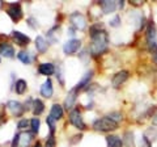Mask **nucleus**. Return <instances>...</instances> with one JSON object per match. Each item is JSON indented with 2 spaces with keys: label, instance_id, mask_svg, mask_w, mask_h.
<instances>
[{
  "label": "nucleus",
  "instance_id": "20",
  "mask_svg": "<svg viewBox=\"0 0 157 147\" xmlns=\"http://www.w3.org/2000/svg\"><path fill=\"white\" fill-rule=\"evenodd\" d=\"M32 106H33V113L36 114V116H39L43 110H45V104H43V102H42L41 100H39V99L33 100Z\"/></svg>",
  "mask_w": 157,
  "mask_h": 147
},
{
  "label": "nucleus",
  "instance_id": "10",
  "mask_svg": "<svg viewBox=\"0 0 157 147\" xmlns=\"http://www.w3.org/2000/svg\"><path fill=\"white\" fill-rule=\"evenodd\" d=\"M12 36H13L14 41H16V43L18 46H28L29 43H30V38H29L28 36H25L24 33L18 32V30H14Z\"/></svg>",
  "mask_w": 157,
  "mask_h": 147
},
{
  "label": "nucleus",
  "instance_id": "29",
  "mask_svg": "<svg viewBox=\"0 0 157 147\" xmlns=\"http://www.w3.org/2000/svg\"><path fill=\"white\" fill-rule=\"evenodd\" d=\"M29 125H30V121H28V120H20L18 121V124H17V127L18 129H26V127H29Z\"/></svg>",
  "mask_w": 157,
  "mask_h": 147
},
{
  "label": "nucleus",
  "instance_id": "12",
  "mask_svg": "<svg viewBox=\"0 0 157 147\" xmlns=\"http://www.w3.org/2000/svg\"><path fill=\"white\" fill-rule=\"evenodd\" d=\"M76 99H77V89L73 88V89L70 91V93L67 95L66 100H64V108L67 110L73 108V105H75V102H76Z\"/></svg>",
  "mask_w": 157,
  "mask_h": 147
},
{
  "label": "nucleus",
  "instance_id": "27",
  "mask_svg": "<svg viewBox=\"0 0 157 147\" xmlns=\"http://www.w3.org/2000/svg\"><path fill=\"white\" fill-rule=\"evenodd\" d=\"M137 147H151V142L147 137H141L140 142H139V146Z\"/></svg>",
  "mask_w": 157,
  "mask_h": 147
},
{
  "label": "nucleus",
  "instance_id": "34",
  "mask_svg": "<svg viewBox=\"0 0 157 147\" xmlns=\"http://www.w3.org/2000/svg\"><path fill=\"white\" fill-rule=\"evenodd\" d=\"M18 143H20V134H16V135H14V139L12 142V146L11 147H17Z\"/></svg>",
  "mask_w": 157,
  "mask_h": 147
},
{
  "label": "nucleus",
  "instance_id": "21",
  "mask_svg": "<svg viewBox=\"0 0 157 147\" xmlns=\"http://www.w3.org/2000/svg\"><path fill=\"white\" fill-rule=\"evenodd\" d=\"M16 87H14V89H16V92L18 95H22V93H25V91H26V88H28V84H26V81L25 80H22V79H20L16 81V84H14Z\"/></svg>",
  "mask_w": 157,
  "mask_h": 147
},
{
  "label": "nucleus",
  "instance_id": "26",
  "mask_svg": "<svg viewBox=\"0 0 157 147\" xmlns=\"http://www.w3.org/2000/svg\"><path fill=\"white\" fill-rule=\"evenodd\" d=\"M46 122H47V125H48V127H50V134H54L55 133V120L52 118V117H50L48 116L47 117V120H46Z\"/></svg>",
  "mask_w": 157,
  "mask_h": 147
},
{
  "label": "nucleus",
  "instance_id": "11",
  "mask_svg": "<svg viewBox=\"0 0 157 147\" xmlns=\"http://www.w3.org/2000/svg\"><path fill=\"white\" fill-rule=\"evenodd\" d=\"M52 93H54L52 81H51V79H48L47 77V80L43 83L42 87H41V95L43 97H46V99H50V97L52 96Z\"/></svg>",
  "mask_w": 157,
  "mask_h": 147
},
{
  "label": "nucleus",
  "instance_id": "15",
  "mask_svg": "<svg viewBox=\"0 0 157 147\" xmlns=\"http://www.w3.org/2000/svg\"><path fill=\"white\" fill-rule=\"evenodd\" d=\"M101 9L104 13H113L115 12L117 9V3L115 2H109V0H104V2L100 3Z\"/></svg>",
  "mask_w": 157,
  "mask_h": 147
},
{
  "label": "nucleus",
  "instance_id": "17",
  "mask_svg": "<svg viewBox=\"0 0 157 147\" xmlns=\"http://www.w3.org/2000/svg\"><path fill=\"white\" fill-rule=\"evenodd\" d=\"M106 142L109 147H123V139L117 135H107Z\"/></svg>",
  "mask_w": 157,
  "mask_h": 147
},
{
  "label": "nucleus",
  "instance_id": "31",
  "mask_svg": "<svg viewBox=\"0 0 157 147\" xmlns=\"http://www.w3.org/2000/svg\"><path fill=\"white\" fill-rule=\"evenodd\" d=\"M45 147H55V138H54V134H50L48 138L46 141V146Z\"/></svg>",
  "mask_w": 157,
  "mask_h": 147
},
{
  "label": "nucleus",
  "instance_id": "5",
  "mask_svg": "<svg viewBox=\"0 0 157 147\" xmlns=\"http://www.w3.org/2000/svg\"><path fill=\"white\" fill-rule=\"evenodd\" d=\"M7 13H8V16L12 18V21H14V22H17L22 18V9H21V6H20L18 3L9 4Z\"/></svg>",
  "mask_w": 157,
  "mask_h": 147
},
{
  "label": "nucleus",
  "instance_id": "9",
  "mask_svg": "<svg viewBox=\"0 0 157 147\" xmlns=\"http://www.w3.org/2000/svg\"><path fill=\"white\" fill-rule=\"evenodd\" d=\"M156 37H157V33H156V28L153 24H149L148 29H147V34H145V38H147V43L148 46H153L156 45Z\"/></svg>",
  "mask_w": 157,
  "mask_h": 147
},
{
  "label": "nucleus",
  "instance_id": "3",
  "mask_svg": "<svg viewBox=\"0 0 157 147\" xmlns=\"http://www.w3.org/2000/svg\"><path fill=\"white\" fill-rule=\"evenodd\" d=\"M70 122L78 130H85L86 129L84 121H82L81 113H80V110L78 109H72L70 112Z\"/></svg>",
  "mask_w": 157,
  "mask_h": 147
},
{
  "label": "nucleus",
  "instance_id": "35",
  "mask_svg": "<svg viewBox=\"0 0 157 147\" xmlns=\"http://www.w3.org/2000/svg\"><path fill=\"white\" fill-rule=\"evenodd\" d=\"M152 124H153L155 126H157V113L153 116V118H152Z\"/></svg>",
  "mask_w": 157,
  "mask_h": 147
},
{
  "label": "nucleus",
  "instance_id": "24",
  "mask_svg": "<svg viewBox=\"0 0 157 147\" xmlns=\"http://www.w3.org/2000/svg\"><path fill=\"white\" fill-rule=\"evenodd\" d=\"M39 125H41V121H39L37 117H34V118L30 121V127H32L33 133H38L39 131Z\"/></svg>",
  "mask_w": 157,
  "mask_h": 147
},
{
  "label": "nucleus",
  "instance_id": "37",
  "mask_svg": "<svg viewBox=\"0 0 157 147\" xmlns=\"http://www.w3.org/2000/svg\"><path fill=\"white\" fill-rule=\"evenodd\" d=\"M0 63H2V59H0Z\"/></svg>",
  "mask_w": 157,
  "mask_h": 147
},
{
  "label": "nucleus",
  "instance_id": "6",
  "mask_svg": "<svg viewBox=\"0 0 157 147\" xmlns=\"http://www.w3.org/2000/svg\"><path fill=\"white\" fill-rule=\"evenodd\" d=\"M81 46V41L80 40H76V38H72V40L67 41L64 43V46H63V51L67 55H72V54H75L78 51V49Z\"/></svg>",
  "mask_w": 157,
  "mask_h": 147
},
{
  "label": "nucleus",
  "instance_id": "2",
  "mask_svg": "<svg viewBox=\"0 0 157 147\" xmlns=\"http://www.w3.org/2000/svg\"><path fill=\"white\" fill-rule=\"evenodd\" d=\"M117 127H118V124L113 120H110L107 116L102 117V118H98L93 122V129L97 131H113Z\"/></svg>",
  "mask_w": 157,
  "mask_h": 147
},
{
  "label": "nucleus",
  "instance_id": "18",
  "mask_svg": "<svg viewBox=\"0 0 157 147\" xmlns=\"http://www.w3.org/2000/svg\"><path fill=\"white\" fill-rule=\"evenodd\" d=\"M50 117H52L55 121L60 120L63 117V108L59 104H54L51 106V112H50Z\"/></svg>",
  "mask_w": 157,
  "mask_h": 147
},
{
  "label": "nucleus",
  "instance_id": "16",
  "mask_svg": "<svg viewBox=\"0 0 157 147\" xmlns=\"http://www.w3.org/2000/svg\"><path fill=\"white\" fill-rule=\"evenodd\" d=\"M0 54L6 58H13L14 49H13V46L8 45V43H0Z\"/></svg>",
  "mask_w": 157,
  "mask_h": 147
},
{
  "label": "nucleus",
  "instance_id": "19",
  "mask_svg": "<svg viewBox=\"0 0 157 147\" xmlns=\"http://www.w3.org/2000/svg\"><path fill=\"white\" fill-rule=\"evenodd\" d=\"M36 47H37V50L39 53H42V54L46 53V50H47V42H46V40L42 36H38L36 38Z\"/></svg>",
  "mask_w": 157,
  "mask_h": 147
},
{
  "label": "nucleus",
  "instance_id": "8",
  "mask_svg": "<svg viewBox=\"0 0 157 147\" xmlns=\"http://www.w3.org/2000/svg\"><path fill=\"white\" fill-rule=\"evenodd\" d=\"M128 76H130L128 71H119V72H117L115 75L113 76V79H111V84H113V87H114V88L121 87L127 79H128Z\"/></svg>",
  "mask_w": 157,
  "mask_h": 147
},
{
  "label": "nucleus",
  "instance_id": "22",
  "mask_svg": "<svg viewBox=\"0 0 157 147\" xmlns=\"http://www.w3.org/2000/svg\"><path fill=\"white\" fill-rule=\"evenodd\" d=\"M32 134L30 133H22L20 134V146L21 147H26L32 141Z\"/></svg>",
  "mask_w": 157,
  "mask_h": 147
},
{
  "label": "nucleus",
  "instance_id": "1",
  "mask_svg": "<svg viewBox=\"0 0 157 147\" xmlns=\"http://www.w3.org/2000/svg\"><path fill=\"white\" fill-rule=\"evenodd\" d=\"M92 43H90V53L92 55H100L104 51L107 50V43H109V36L105 30H101L97 33L96 36L90 37Z\"/></svg>",
  "mask_w": 157,
  "mask_h": 147
},
{
  "label": "nucleus",
  "instance_id": "32",
  "mask_svg": "<svg viewBox=\"0 0 157 147\" xmlns=\"http://www.w3.org/2000/svg\"><path fill=\"white\" fill-rule=\"evenodd\" d=\"M119 22H121V17H119V16H115L114 18H113V20H110V21H109L110 26H114V28L119 25Z\"/></svg>",
  "mask_w": 157,
  "mask_h": 147
},
{
  "label": "nucleus",
  "instance_id": "25",
  "mask_svg": "<svg viewBox=\"0 0 157 147\" xmlns=\"http://www.w3.org/2000/svg\"><path fill=\"white\" fill-rule=\"evenodd\" d=\"M124 143L128 147L134 146V134H132L131 131H127V133L124 134Z\"/></svg>",
  "mask_w": 157,
  "mask_h": 147
},
{
  "label": "nucleus",
  "instance_id": "13",
  "mask_svg": "<svg viewBox=\"0 0 157 147\" xmlns=\"http://www.w3.org/2000/svg\"><path fill=\"white\" fill-rule=\"evenodd\" d=\"M38 72L41 74V75L50 76L55 72V67H54L52 63H41L38 67Z\"/></svg>",
  "mask_w": 157,
  "mask_h": 147
},
{
  "label": "nucleus",
  "instance_id": "33",
  "mask_svg": "<svg viewBox=\"0 0 157 147\" xmlns=\"http://www.w3.org/2000/svg\"><path fill=\"white\" fill-rule=\"evenodd\" d=\"M59 68V72H58V79H59V81H60V84L63 85V84H64V79H63V67L62 66H59L58 67Z\"/></svg>",
  "mask_w": 157,
  "mask_h": 147
},
{
  "label": "nucleus",
  "instance_id": "4",
  "mask_svg": "<svg viewBox=\"0 0 157 147\" xmlns=\"http://www.w3.org/2000/svg\"><path fill=\"white\" fill-rule=\"evenodd\" d=\"M70 21H71V24L76 29H78V30H84L85 26H86V18L84 17V14L80 13V12H73V13H71Z\"/></svg>",
  "mask_w": 157,
  "mask_h": 147
},
{
  "label": "nucleus",
  "instance_id": "36",
  "mask_svg": "<svg viewBox=\"0 0 157 147\" xmlns=\"http://www.w3.org/2000/svg\"><path fill=\"white\" fill-rule=\"evenodd\" d=\"M34 147H41V145H39V143H37L36 146H34Z\"/></svg>",
  "mask_w": 157,
  "mask_h": 147
},
{
  "label": "nucleus",
  "instance_id": "30",
  "mask_svg": "<svg viewBox=\"0 0 157 147\" xmlns=\"http://www.w3.org/2000/svg\"><path fill=\"white\" fill-rule=\"evenodd\" d=\"M149 50L152 53V59H153V62L157 65V43H156V45H153V46H151Z\"/></svg>",
  "mask_w": 157,
  "mask_h": 147
},
{
  "label": "nucleus",
  "instance_id": "23",
  "mask_svg": "<svg viewBox=\"0 0 157 147\" xmlns=\"http://www.w3.org/2000/svg\"><path fill=\"white\" fill-rule=\"evenodd\" d=\"M17 58L24 63V65H30V62H32L30 55H29V53H26V51H20L17 54Z\"/></svg>",
  "mask_w": 157,
  "mask_h": 147
},
{
  "label": "nucleus",
  "instance_id": "7",
  "mask_svg": "<svg viewBox=\"0 0 157 147\" xmlns=\"http://www.w3.org/2000/svg\"><path fill=\"white\" fill-rule=\"evenodd\" d=\"M7 108L9 109V112H11L13 116H16V117L22 116V114H24V112H25V106H24L21 102L14 101V100L8 101V102H7Z\"/></svg>",
  "mask_w": 157,
  "mask_h": 147
},
{
  "label": "nucleus",
  "instance_id": "14",
  "mask_svg": "<svg viewBox=\"0 0 157 147\" xmlns=\"http://www.w3.org/2000/svg\"><path fill=\"white\" fill-rule=\"evenodd\" d=\"M92 77H93V70H90V71H86L85 74H84V76L81 77V80L77 83V85L75 87V89H81V88H84L85 85H89V81L92 80Z\"/></svg>",
  "mask_w": 157,
  "mask_h": 147
},
{
  "label": "nucleus",
  "instance_id": "28",
  "mask_svg": "<svg viewBox=\"0 0 157 147\" xmlns=\"http://www.w3.org/2000/svg\"><path fill=\"white\" fill-rule=\"evenodd\" d=\"M107 117H109L110 120H113L114 122H117V124H118V121H121V120H122V114H121V113H118V112H114V113H110Z\"/></svg>",
  "mask_w": 157,
  "mask_h": 147
}]
</instances>
